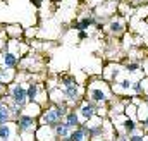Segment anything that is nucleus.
<instances>
[{
    "label": "nucleus",
    "instance_id": "16",
    "mask_svg": "<svg viewBox=\"0 0 148 141\" xmlns=\"http://www.w3.org/2000/svg\"><path fill=\"white\" fill-rule=\"evenodd\" d=\"M110 29H112V33H121L122 26H121V23H112V24H110Z\"/></svg>",
    "mask_w": 148,
    "mask_h": 141
},
{
    "label": "nucleus",
    "instance_id": "3",
    "mask_svg": "<svg viewBox=\"0 0 148 141\" xmlns=\"http://www.w3.org/2000/svg\"><path fill=\"white\" fill-rule=\"evenodd\" d=\"M60 117L57 115V112H55V108L53 110H50V112H47V115L43 117V122H47V124H57V120H59Z\"/></svg>",
    "mask_w": 148,
    "mask_h": 141
},
{
    "label": "nucleus",
    "instance_id": "25",
    "mask_svg": "<svg viewBox=\"0 0 148 141\" xmlns=\"http://www.w3.org/2000/svg\"><path fill=\"white\" fill-rule=\"evenodd\" d=\"M64 141H71V138H69V136H67V138H64Z\"/></svg>",
    "mask_w": 148,
    "mask_h": 141
},
{
    "label": "nucleus",
    "instance_id": "7",
    "mask_svg": "<svg viewBox=\"0 0 148 141\" xmlns=\"http://www.w3.org/2000/svg\"><path fill=\"white\" fill-rule=\"evenodd\" d=\"M66 124H67V127H69V129H73L74 126H77V115H76L74 112H71V114H67Z\"/></svg>",
    "mask_w": 148,
    "mask_h": 141
},
{
    "label": "nucleus",
    "instance_id": "8",
    "mask_svg": "<svg viewBox=\"0 0 148 141\" xmlns=\"http://www.w3.org/2000/svg\"><path fill=\"white\" fill-rule=\"evenodd\" d=\"M69 138H71V141H84V133L81 129H76L69 134Z\"/></svg>",
    "mask_w": 148,
    "mask_h": 141
},
{
    "label": "nucleus",
    "instance_id": "5",
    "mask_svg": "<svg viewBox=\"0 0 148 141\" xmlns=\"http://www.w3.org/2000/svg\"><path fill=\"white\" fill-rule=\"evenodd\" d=\"M55 127V133L60 136V138H67L69 136V127H67V124H60V126H53Z\"/></svg>",
    "mask_w": 148,
    "mask_h": 141
},
{
    "label": "nucleus",
    "instance_id": "20",
    "mask_svg": "<svg viewBox=\"0 0 148 141\" xmlns=\"http://www.w3.org/2000/svg\"><path fill=\"white\" fill-rule=\"evenodd\" d=\"M133 88H134V91H138V93L141 91V84H140V83H134V86H133Z\"/></svg>",
    "mask_w": 148,
    "mask_h": 141
},
{
    "label": "nucleus",
    "instance_id": "17",
    "mask_svg": "<svg viewBox=\"0 0 148 141\" xmlns=\"http://www.w3.org/2000/svg\"><path fill=\"white\" fill-rule=\"evenodd\" d=\"M10 112H12V115H14V117H17V119L21 117V115H19V105H14L12 108H10Z\"/></svg>",
    "mask_w": 148,
    "mask_h": 141
},
{
    "label": "nucleus",
    "instance_id": "18",
    "mask_svg": "<svg viewBox=\"0 0 148 141\" xmlns=\"http://www.w3.org/2000/svg\"><path fill=\"white\" fill-rule=\"evenodd\" d=\"M121 86H122V88H124V90H129V88H131V86H133V84H131V81H127V79H124V81H122V83H121Z\"/></svg>",
    "mask_w": 148,
    "mask_h": 141
},
{
    "label": "nucleus",
    "instance_id": "6",
    "mask_svg": "<svg viewBox=\"0 0 148 141\" xmlns=\"http://www.w3.org/2000/svg\"><path fill=\"white\" fill-rule=\"evenodd\" d=\"M66 93H67V98H69V100H76V98H77V86H76L74 83L67 84Z\"/></svg>",
    "mask_w": 148,
    "mask_h": 141
},
{
    "label": "nucleus",
    "instance_id": "19",
    "mask_svg": "<svg viewBox=\"0 0 148 141\" xmlns=\"http://www.w3.org/2000/svg\"><path fill=\"white\" fill-rule=\"evenodd\" d=\"M136 67H138L136 64H129V66H127V70H131V72H134V70H136Z\"/></svg>",
    "mask_w": 148,
    "mask_h": 141
},
{
    "label": "nucleus",
    "instance_id": "4",
    "mask_svg": "<svg viewBox=\"0 0 148 141\" xmlns=\"http://www.w3.org/2000/svg\"><path fill=\"white\" fill-rule=\"evenodd\" d=\"M9 117H10V108L9 107H0V126H3L7 120H9Z\"/></svg>",
    "mask_w": 148,
    "mask_h": 141
},
{
    "label": "nucleus",
    "instance_id": "10",
    "mask_svg": "<svg viewBox=\"0 0 148 141\" xmlns=\"http://www.w3.org/2000/svg\"><path fill=\"white\" fill-rule=\"evenodd\" d=\"M3 64H5L7 67H14V66H16V57H14L12 53H5V57H3Z\"/></svg>",
    "mask_w": 148,
    "mask_h": 141
},
{
    "label": "nucleus",
    "instance_id": "11",
    "mask_svg": "<svg viewBox=\"0 0 148 141\" xmlns=\"http://www.w3.org/2000/svg\"><path fill=\"white\" fill-rule=\"evenodd\" d=\"M81 114H83L84 119H91V117H93V107L91 105H84L83 108H81Z\"/></svg>",
    "mask_w": 148,
    "mask_h": 141
},
{
    "label": "nucleus",
    "instance_id": "12",
    "mask_svg": "<svg viewBox=\"0 0 148 141\" xmlns=\"http://www.w3.org/2000/svg\"><path fill=\"white\" fill-rule=\"evenodd\" d=\"M91 97H93V100H97V102H102V100H105V93H103L102 90H93Z\"/></svg>",
    "mask_w": 148,
    "mask_h": 141
},
{
    "label": "nucleus",
    "instance_id": "24",
    "mask_svg": "<svg viewBox=\"0 0 148 141\" xmlns=\"http://www.w3.org/2000/svg\"><path fill=\"white\" fill-rule=\"evenodd\" d=\"M145 126H147V127H148V117H147V119H145Z\"/></svg>",
    "mask_w": 148,
    "mask_h": 141
},
{
    "label": "nucleus",
    "instance_id": "14",
    "mask_svg": "<svg viewBox=\"0 0 148 141\" xmlns=\"http://www.w3.org/2000/svg\"><path fill=\"white\" fill-rule=\"evenodd\" d=\"M26 93H28V98L29 100H35V97H36V84H31Z\"/></svg>",
    "mask_w": 148,
    "mask_h": 141
},
{
    "label": "nucleus",
    "instance_id": "13",
    "mask_svg": "<svg viewBox=\"0 0 148 141\" xmlns=\"http://www.w3.org/2000/svg\"><path fill=\"white\" fill-rule=\"evenodd\" d=\"M9 136H10V129H9V126H0V138L2 140H9Z\"/></svg>",
    "mask_w": 148,
    "mask_h": 141
},
{
    "label": "nucleus",
    "instance_id": "23",
    "mask_svg": "<svg viewBox=\"0 0 148 141\" xmlns=\"http://www.w3.org/2000/svg\"><path fill=\"white\" fill-rule=\"evenodd\" d=\"M31 2H33V3H35L36 7H38V5H40V3H41V0H31Z\"/></svg>",
    "mask_w": 148,
    "mask_h": 141
},
{
    "label": "nucleus",
    "instance_id": "2",
    "mask_svg": "<svg viewBox=\"0 0 148 141\" xmlns=\"http://www.w3.org/2000/svg\"><path fill=\"white\" fill-rule=\"evenodd\" d=\"M17 124H19V131H28V129H31V127H33L35 120H33V117L21 115V117L17 119Z\"/></svg>",
    "mask_w": 148,
    "mask_h": 141
},
{
    "label": "nucleus",
    "instance_id": "21",
    "mask_svg": "<svg viewBox=\"0 0 148 141\" xmlns=\"http://www.w3.org/2000/svg\"><path fill=\"white\" fill-rule=\"evenodd\" d=\"M129 141H145L141 136H133V138H129Z\"/></svg>",
    "mask_w": 148,
    "mask_h": 141
},
{
    "label": "nucleus",
    "instance_id": "26",
    "mask_svg": "<svg viewBox=\"0 0 148 141\" xmlns=\"http://www.w3.org/2000/svg\"><path fill=\"white\" fill-rule=\"evenodd\" d=\"M98 141H105V140H98Z\"/></svg>",
    "mask_w": 148,
    "mask_h": 141
},
{
    "label": "nucleus",
    "instance_id": "22",
    "mask_svg": "<svg viewBox=\"0 0 148 141\" xmlns=\"http://www.w3.org/2000/svg\"><path fill=\"white\" fill-rule=\"evenodd\" d=\"M79 38H81V40L86 38V31H79Z\"/></svg>",
    "mask_w": 148,
    "mask_h": 141
},
{
    "label": "nucleus",
    "instance_id": "1",
    "mask_svg": "<svg viewBox=\"0 0 148 141\" xmlns=\"http://www.w3.org/2000/svg\"><path fill=\"white\" fill-rule=\"evenodd\" d=\"M26 98H28L26 90H24L21 84H16L14 90H12V100H14V103L19 105V107H23V103L26 102Z\"/></svg>",
    "mask_w": 148,
    "mask_h": 141
},
{
    "label": "nucleus",
    "instance_id": "9",
    "mask_svg": "<svg viewBox=\"0 0 148 141\" xmlns=\"http://www.w3.org/2000/svg\"><path fill=\"white\" fill-rule=\"evenodd\" d=\"M91 23H93V17H84V19H83V21H81V23L76 26V29H79V31H84V29H86V28H88Z\"/></svg>",
    "mask_w": 148,
    "mask_h": 141
},
{
    "label": "nucleus",
    "instance_id": "15",
    "mask_svg": "<svg viewBox=\"0 0 148 141\" xmlns=\"http://www.w3.org/2000/svg\"><path fill=\"white\" fill-rule=\"evenodd\" d=\"M124 129H126L127 133H133V131L136 129V126H134L133 120H126V122H124Z\"/></svg>",
    "mask_w": 148,
    "mask_h": 141
}]
</instances>
